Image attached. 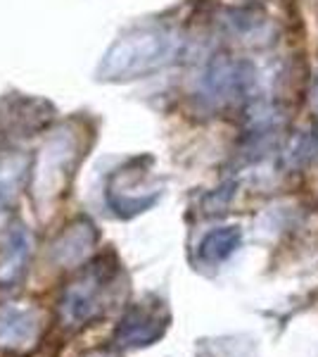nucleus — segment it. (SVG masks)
Listing matches in <instances>:
<instances>
[{"mask_svg":"<svg viewBox=\"0 0 318 357\" xmlns=\"http://www.w3.org/2000/svg\"><path fill=\"white\" fill-rule=\"evenodd\" d=\"M178 41L166 29H138L119 38L100 65L102 79H138L173 60Z\"/></svg>","mask_w":318,"mask_h":357,"instance_id":"f257e3e1","label":"nucleus"},{"mask_svg":"<svg viewBox=\"0 0 318 357\" xmlns=\"http://www.w3.org/2000/svg\"><path fill=\"white\" fill-rule=\"evenodd\" d=\"M114 267H107L105 260L88 264L77 281L67 286L60 301V319L69 329H81L97 319L107 307L105 293L114 279Z\"/></svg>","mask_w":318,"mask_h":357,"instance_id":"f03ea898","label":"nucleus"},{"mask_svg":"<svg viewBox=\"0 0 318 357\" xmlns=\"http://www.w3.org/2000/svg\"><path fill=\"white\" fill-rule=\"evenodd\" d=\"M166 326H169V317L161 314L157 307L133 305L114 329L112 343L119 348H148L164 336Z\"/></svg>","mask_w":318,"mask_h":357,"instance_id":"7ed1b4c3","label":"nucleus"},{"mask_svg":"<svg viewBox=\"0 0 318 357\" xmlns=\"http://www.w3.org/2000/svg\"><path fill=\"white\" fill-rule=\"evenodd\" d=\"M38 317L29 307H0V348H29L38 338Z\"/></svg>","mask_w":318,"mask_h":357,"instance_id":"20e7f679","label":"nucleus"},{"mask_svg":"<svg viewBox=\"0 0 318 357\" xmlns=\"http://www.w3.org/2000/svg\"><path fill=\"white\" fill-rule=\"evenodd\" d=\"M242 243L240 227H221L214 229L200 241V257L205 262H221L230 257Z\"/></svg>","mask_w":318,"mask_h":357,"instance_id":"39448f33","label":"nucleus"},{"mask_svg":"<svg viewBox=\"0 0 318 357\" xmlns=\"http://www.w3.org/2000/svg\"><path fill=\"white\" fill-rule=\"evenodd\" d=\"M95 241V231L90 224L86 222H79L77 227H72V231H67L62 236V241L57 243L55 250L60 252V262H77L81 260L86 250L90 248V243Z\"/></svg>","mask_w":318,"mask_h":357,"instance_id":"423d86ee","label":"nucleus"},{"mask_svg":"<svg viewBox=\"0 0 318 357\" xmlns=\"http://www.w3.org/2000/svg\"><path fill=\"white\" fill-rule=\"evenodd\" d=\"M233 188H235V183H228V186H223V188H218L216 193H209L205 198V207H207V212H218L221 207H225L230 203V198H233Z\"/></svg>","mask_w":318,"mask_h":357,"instance_id":"0eeeda50","label":"nucleus"}]
</instances>
